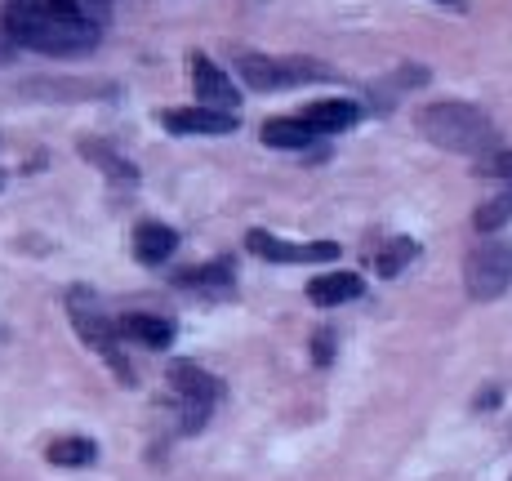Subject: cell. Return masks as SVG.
<instances>
[{"mask_svg": "<svg viewBox=\"0 0 512 481\" xmlns=\"http://www.w3.org/2000/svg\"><path fill=\"white\" fill-rule=\"evenodd\" d=\"M464 290L477 303H495L512 290V237L481 241L464 263Z\"/></svg>", "mask_w": 512, "mask_h": 481, "instance_id": "6", "label": "cell"}, {"mask_svg": "<svg viewBox=\"0 0 512 481\" xmlns=\"http://www.w3.org/2000/svg\"><path fill=\"white\" fill-rule=\"evenodd\" d=\"M161 125L170 134H192V139H214V134H232L236 130V112L223 107H170L161 112Z\"/></svg>", "mask_w": 512, "mask_h": 481, "instance_id": "8", "label": "cell"}, {"mask_svg": "<svg viewBox=\"0 0 512 481\" xmlns=\"http://www.w3.org/2000/svg\"><path fill=\"white\" fill-rule=\"evenodd\" d=\"M245 250L268 263H334L339 259V245L334 241H281L263 228L245 232Z\"/></svg>", "mask_w": 512, "mask_h": 481, "instance_id": "7", "label": "cell"}, {"mask_svg": "<svg viewBox=\"0 0 512 481\" xmlns=\"http://www.w3.org/2000/svg\"><path fill=\"white\" fill-rule=\"evenodd\" d=\"M14 54H18V41H14V36H9V27L0 23V67H5V63H14Z\"/></svg>", "mask_w": 512, "mask_h": 481, "instance_id": "21", "label": "cell"}, {"mask_svg": "<svg viewBox=\"0 0 512 481\" xmlns=\"http://www.w3.org/2000/svg\"><path fill=\"white\" fill-rule=\"evenodd\" d=\"M0 188H5V170H0Z\"/></svg>", "mask_w": 512, "mask_h": 481, "instance_id": "24", "label": "cell"}, {"mask_svg": "<svg viewBox=\"0 0 512 481\" xmlns=\"http://www.w3.org/2000/svg\"><path fill=\"white\" fill-rule=\"evenodd\" d=\"M85 156H90V161H98V170L107 174V179H121V183H134L139 179V170H134L130 161H125V156H116V152H107L103 143H85L81 147Z\"/></svg>", "mask_w": 512, "mask_h": 481, "instance_id": "19", "label": "cell"}, {"mask_svg": "<svg viewBox=\"0 0 512 481\" xmlns=\"http://www.w3.org/2000/svg\"><path fill=\"white\" fill-rule=\"evenodd\" d=\"M174 286H187V290H196V286H205V290L223 286V290H228L232 286V263L219 259V263H205V268H187V272L174 277Z\"/></svg>", "mask_w": 512, "mask_h": 481, "instance_id": "18", "label": "cell"}, {"mask_svg": "<svg viewBox=\"0 0 512 481\" xmlns=\"http://www.w3.org/2000/svg\"><path fill=\"white\" fill-rule=\"evenodd\" d=\"M9 36L18 49H36V54L54 58H81L90 54L103 36V23L85 9V0H5Z\"/></svg>", "mask_w": 512, "mask_h": 481, "instance_id": "1", "label": "cell"}, {"mask_svg": "<svg viewBox=\"0 0 512 481\" xmlns=\"http://www.w3.org/2000/svg\"><path fill=\"white\" fill-rule=\"evenodd\" d=\"M477 174L481 179H512V147L508 152H490L477 161Z\"/></svg>", "mask_w": 512, "mask_h": 481, "instance_id": "20", "label": "cell"}, {"mask_svg": "<svg viewBox=\"0 0 512 481\" xmlns=\"http://www.w3.org/2000/svg\"><path fill=\"white\" fill-rule=\"evenodd\" d=\"M432 5H446V9H455V14H464L468 0H432Z\"/></svg>", "mask_w": 512, "mask_h": 481, "instance_id": "23", "label": "cell"}, {"mask_svg": "<svg viewBox=\"0 0 512 481\" xmlns=\"http://www.w3.org/2000/svg\"><path fill=\"white\" fill-rule=\"evenodd\" d=\"M121 339H130L134 348H147V352H165L174 343V321L170 317H156V312H125L116 321Z\"/></svg>", "mask_w": 512, "mask_h": 481, "instance_id": "10", "label": "cell"}, {"mask_svg": "<svg viewBox=\"0 0 512 481\" xmlns=\"http://www.w3.org/2000/svg\"><path fill=\"white\" fill-rule=\"evenodd\" d=\"M259 139L268 147H281V152H299V147H312L321 139L317 125H308L303 116H272V121H263Z\"/></svg>", "mask_w": 512, "mask_h": 481, "instance_id": "12", "label": "cell"}, {"mask_svg": "<svg viewBox=\"0 0 512 481\" xmlns=\"http://www.w3.org/2000/svg\"><path fill=\"white\" fill-rule=\"evenodd\" d=\"M308 299L317 308H334V303H352L361 299V277L357 272H326V277L308 281Z\"/></svg>", "mask_w": 512, "mask_h": 481, "instance_id": "14", "label": "cell"}, {"mask_svg": "<svg viewBox=\"0 0 512 481\" xmlns=\"http://www.w3.org/2000/svg\"><path fill=\"white\" fill-rule=\"evenodd\" d=\"M174 250H179V232H174L170 223L147 219V223H139V228H134V259L147 263V268L165 263Z\"/></svg>", "mask_w": 512, "mask_h": 481, "instance_id": "11", "label": "cell"}, {"mask_svg": "<svg viewBox=\"0 0 512 481\" xmlns=\"http://www.w3.org/2000/svg\"><path fill=\"white\" fill-rule=\"evenodd\" d=\"M165 384H170V397L179 406V428L183 433H201L205 419L214 415V401H219V379L205 375L196 361H174L165 370Z\"/></svg>", "mask_w": 512, "mask_h": 481, "instance_id": "5", "label": "cell"}, {"mask_svg": "<svg viewBox=\"0 0 512 481\" xmlns=\"http://www.w3.org/2000/svg\"><path fill=\"white\" fill-rule=\"evenodd\" d=\"M192 90H196V98H201V107H223V112H236V103H241L232 76L223 72L219 63H210L205 54H192Z\"/></svg>", "mask_w": 512, "mask_h": 481, "instance_id": "9", "label": "cell"}, {"mask_svg": "<svg viewBox=\"0 0 512 481\" xmlns=\"http://www.w3.org/2000/svg\"><path fill=\"white\" fill-rule=\"evenodd\" d=\"M415 125L428 143L446 147L459 156H481L486 147H495V121L472 103H423L415 112Z\"/></svg>", "mask_w": 512, "mask_h": 481, "instance_id": "2", "label": "cell"}, {"mask_svg": "<svg viewBox=\"0 0 512 481\" xmlns=\"http://www.w3.org/2000/svg\"><path fill=\"white\" fill-rule=\"evenodd\" d=\"M334 352H330V335H317V361H330Z\"/></svg>", "mask_w": 512, "mask_h": 481, "instance_id": "22", "label": "cell"}, {"mask_svg": "<svg viewBox=\"0 0 512 481\" xmlns=\"http://www.w3.org/2000/svg\"><path fill=\"white\" fill-rule=\"evenodd\" d=\"M236 76L259 94L294 90V85H312V81H334V72L326 63H317V58H277V54H241L236 58Z\"/></svg>", "mask_w": 512, "mask_h": 481, "instance_id": "4", "label": "cell"}, {"mask_svg": "<svg viewBox=\"0 0 512 481\" xmlns=\"http://www.w3.org/2000/svg\"><path fill=\"white\" fill-rule=\"evenodd\" d=\"M415 254H419V245L410 241V237H397V241H388L379 250V259H374V272L379 277H401V272L415 263Z\"/></svg>", "mask_w": 512, "mask_h": 481, "instance_id": "17", "label": "cell"}, {"mask_svg": "<svg viewBox=\"0 0 512 481\" xmlns=\"http://www.w3.org/2000/svg\"><path fill=\"white\" fill-rule=\"evenodd\" d=\"M508 223H512V188L490 196V201H481L477 214H472V228L477 232H504Z\"/></svg>", "mask_w": 512, "mask_h": 481, "instance_id": "16", "label": "cell"}, {"mask_svg": "<svg viewBox=\"0 0 512 481\" xmlns=\"http://www.w3.org/2000/svg\"><path fill=\"white\" fill-rule=\"evenodd\" d=\"M45 459L54 468H90L98 459V441H90V437H58V441H49Z\"/></svg>", "mask_w": 512, "mask_h": 481, "instance_id": "15", "label": "cell"}, {"mask_svg": "<svg viewBox=\"0 0 512 481\" xmlns=\"http://www.w3.org/2000/svg\"><path fill=\"white\" fill-rule=\"evenodd\" d=\"M67 308H72V326H76V335H81L90 348L98 352V357L107 361V366L116 370V379L121 384H134V366L125 361V352H121V330L112 326V317H107L103 308H98V299H94V290H72L67 294Z\"/></svg>", "mask_w": 512, "mask_h": 481, "instance_id": "3", "label": "cell"}, {"mask_svg": "<svg viewBox=\"0 0 512 481\" xmlns=\"http://www.w3.org/2000/svg\"><path fill=\"white\" fill-rule=\"evenodd\" d=\"M303 121L317 125L321 134H339L361 121V103H352V98H317V103H308Z\"/></svg>", "mask_w": 512, "mask_h": 481, "instance_id": "13", "label": "cell"}]
</instances>
